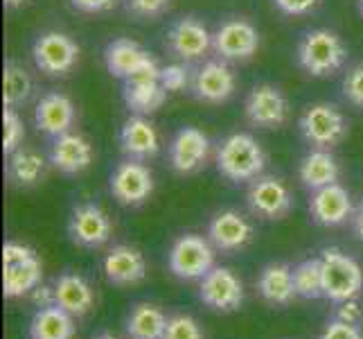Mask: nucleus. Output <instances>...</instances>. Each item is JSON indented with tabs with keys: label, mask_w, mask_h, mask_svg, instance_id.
Instances as JSON below:
<instances>
[{
	"label": "nucleus",
	"mask_w": 363,
	"mask_h": 339,
	"mask_svg": "<svg viewBox=\"0 0 363 339\" xmlns=\"http://www.w3.org/2000/svg\"><path fill=\"white\" fill-rule=\"evenodd\" d=\"M347 48L334 30L316 28L300 36L296 61L311 77H332L345 66Z\"/></svg>",
	"instance_id": "f03ea898"
},
{
	"label": "nucleus",
	"mask_w": 363,
	"mask_h": 339,
	"mask_svg": "<svg viewBox=\"0 0 363 339\" xmlns=\"http://www.w3.org/2000/svg\"><path fill=\"white\" fill-rule=\"evenodd\" d=\"M350 224H352V231L357 235V240L363 242V202L357 204L354 215H352V220H350Z\"/></svg>",
	"instance_id": "37998d69"
},
{
	"label": "nucleus",
	"mask_w": 363,
	"mask_h": 339,
	"mask_svg": "<svg viewBox=\"0 0 363 339\" xmlns=\"http://www.w3.org/2000/svg\"><path fill=\"white\" fill-rule=\"evenodd\" d=\"M79 43L59 30L41 32L32 43L34 66L48 77H68L79 61Z\"/></svg>",
	"instance_id": "1a4fd4ad"
},
{
	"label": "nucleus",
	"mask_w": 363,
	"mask_h": 339,
	"mask_svg": "<svg viewBox=\"0 0 363 339\" xmlns=\"http://www.w3.org/2000/svg\"><path fill=\"white\" fill-rule=\"evenodd\" d=\"M320 3L323 0H273V5L284 16H307L316 11Z\"/></svg>",
	"instance_id": "58836bf2"
},
{
	"label": "nucleus",
	"mask_w": 363,
	"mask_h": 339,
	"mask_svg": "<svg viewBox=\"0 0 363 339\" xmlns=\"http://www.w3.org/2000/svg\"><path fill=\"white\" fill-rule=\"evenodd\" d=\"M199 298L215 312H235L244 306V283L233 269L215 267L199 281Z\"/></svg>",
	"instance_id": "dca6fc26"
},
{
	"label": "nucleus",
	"mask_w": 363,
	"mask_h": 339,
	"mask_svg": "<svg viewBox=\"0 0 363 339\" xmlns=\"http://www.w3.org/2000/svg\"><path fill=\"white\" fill-rule=\"evenodd\" d=\"M50 158L39 154L36 149L18 147L16 152L7 154L5 174L11 185L16 188H34L39 185L48 174Z\"/></svg>",
	"instance_id": "bb28decb"
},
{
	"label": "nucleus",
	"mask_w": 363,
	"mask_h": 339,
	"mask_svg": "<svg viewBox=\"0 0 363 339\" xmlns=\"http://www.w3.org/2000/svg\"><path fill=\"white\" fill-rule=\"evenodd\" d=\"M294 285H296V294L300 298H307V301L325 298L320 256L298 262V265L294 267Z\"/></svg>",
	"instance_id": "2f4dec72"
},
{
	"label": "nucleus",
	"mask_w": 363,
	"mask_h": 339,
	"mask_svg": "<svg viewBox=\"0 0 363 339\" xmlns=\"http://www.w3.org/2000/svg\"><path fill=\"white\" fill-rule=\"evenodd\" d=\"M93 156L95 152H93L91 141L77 131H68V134L52 138V145H50V152H48L50 166L59 170L61 174H68V177H74V174H82L89 170Z\"/></svg>",
	"instance_id": "aec40b11"
},
{
	"label": "nucleus",
	"mask_w": 363,
	"mask_h": 339,
	"mask_svg": "<svg viewBox=\"0 0 363 339\" xmlns=\"http://www.w3.org/2000/svg\"><path fill=\"white\" fill-rule=\"evenodd\" d=\"M3 127H5L3 152H5V154H11V152H16L18 147H23V141H25V124H23L21 116L16 113V109L5 107V113H3Z\"/></svg>",
	"instance_id": "f704fd0d"
},
{
	"label": "nucleus",
	"mask_w": 363,
	"mask_h": 339,
	"mask_svg": "<svg viewBox=\"0 0 363 339\" xmlns=\"http://www.w3.org/2000/svg\"><path fill=\"white\" fill-rule=\"evenodd\" d=\"M341 91L350 104L363 109V64H354L352 68H347L341 82Z\"/></svg>",
	"instance_id": "c9c22d12"
},
{
	"label": "nucleus",
	"mask_w": 363,
	"mask_h": 339,
	"mask_svg": "<svg viewBox=\"0 0 363 339\" xmlns=\"http://www.w3.org/2000/svg\"><path fill=\"white\" fill-rule=\"evenodd\" d=\"M68 235L82 249H99L111 240L113 224L102 206L86 202L72 208L68 220Z\"/></svg>",
	"instance_id": "2eb2a0df"
},
{
	"label": "nucleus",
	"mask_w": 363,
	"mask_h": 339,
	"mask_svg": "<svg viewBox=\"0 0 363 339\" xmlns=\"http://www.w3.org/2000/svg\"><path fill=\"white\" fill-rule=\"evenodd\" d=\"M253 224L235 208L217 210L208 222V240L221 254H237L253 240Z\"/></svg>",
	"instance_id": "a211bd4d"
},
{
	"label": "nucleus",
	"mask_w": 363,
	"mask_h": 339,
	"mask_svg": "<svg viewBox=\"0 0 363 339\" xmlns=\"http://www.w3.org/2000/svg\"><path fill=\"white\" fill-rule=\"evenodd\" d=\"M318 339H363V333H361V325L330 319Z\"/></svg>",
	"instance_id": "4c0bfd02"
},
{
	"label": "nucleus",
	"mask_w": 363,
	"mask_h": 339,
	"mask_svg": "<svg viewBox=\"0 0 363 339\" xmlns=\"http://www.w3.org/2000/svg\"><path fill=\"white\" fill-rule=\"evenodd\" d=\"M352 195L341 183L325 185L320 190H314L309 195V215L318 226L325 229H336L352 220L354 215Z\"/></svg>",
	"instance_id": "6ab92c4d"
},
{
	"label": "nucleus",
	"mask_w": 363,
	"mask_h": 339,
	"mask_svg": "<svg viewBox=\"0 0 363 339\" xmlns=\"http://www.w3.org/2000/svg\"><path fill=\"white\" fill-rule=\"evenodd\" d=\"M192 95L203 104H223L237 91V75L228 61H203L192 75Z\"/></svg>",
	"instance_id": "4468645a"
},
{
	"label": "nucleus",
	"mask_w": 363,
	"mask_h": 339,
	"mask_svg": "<svg viewBox=\"0 0 363 339\" xmlns=\"http://www.w3.org/2000/svg\"><path fill=\"white\" fill-rule=\"evenodd\" d=\"M332 319H339V321H345V323L361 325L363 312H361V308L357 303V298L343 301V303H334V317Z\"/></svg>",
	"instance_id": "ea45409f"
},
{
	"label": "nucleus",
	"mask_w": 363,
	"mask_h": 339,
	"mask_svg": "<svg viewBox=\"0 0 363 339\" xmlns=\"http://www.w3.org/2000/svg\"><path fill=\"white\" fill-rule=\"evenodd\" d=\"M32 301L36 310L39 308H50V306H57L55 301V287H48V285H39L36 290L32 292Z\"/></svg>",
	"instance_id": "79ce46f5"
},
{
	"label": "nucleus",
	"mask_w": 363,
	"mask_h": 339,
	"mask_svg": "<svg viewBox=\"0 0 363 339\" xmlns=\"http://www.w3.org/2000/svg\"><path fill=\"white\" fill-rule=\"evenodd\" d=\"M34 82L28 68H23L18 61H7L3 70V102L9 109L23 107L32 97Z\"/></svg>",
	"instance_id": "7c9ffc66"
},
{
	"label": "nucleus",
	"mask_w": 363,
	"mask_h": 339,
	"mask_svg": "<svg viewBox=\"0 0 363 339\" xmlns=\"http://www.w3.org/2000/svg\"><path fill=\"white\" fill-rule=\"evenodd\" d=\"M246 120L259 129H280L289 120V99L275 84H257L244 99Z\"/></svg>",
	"instance_id": "f8f14e48"
},
{
	"label": "nucleus",
	"mask_w": 363,
	"mask_h": 339,
	"mask_svg": "<svg viewBox=\"0 0 363 339\" xmlns=\"http://www.w3.org/2000/svg\"><path fill=\"white\" fill-rule=\"evenodd\" d=\"M93 339H118L116 335H111V333H102V335H97V337H93Z\"/></svg>",
	"instance_id": "a18cd8bd"
},
{
	"label": "nucleus",
	"mask_w": 363,
	"mask_h": 339,
	"mask_svg": "<svg viewBox=\"0 0 363 339\" xmlns=\"http://www.w3.org/2000/svg\"><path fill=\"white\" fill-rule=\"evenodd\" d=\"M104 276L111 285L129 287L138 285L147 279V260L145 254L138 247L131 244H116L108 249L104 256Z\"/></svg>",
	"instance_id": "412c9836"
},
{
	"label": "nucleus",
	"mask_w": 363,
	"mask_h": 339,
	"mask_svg": "<svg viewBox=\"0 0 363 339\" xmlns=\"http://www.w3.org/2000/svg\"><path fill=\"white\" fill-rule=\"evenodd\" d=\"M246 204L257 220L278 222L294 210V195L284 179L275 174H262L248 183Z\"/></svg>",
	"instance_id": "9d476101"
},
{
	"label": "nucleus",
	"mask_w": 363,
	"mask_h": 339,
	"mask_svg": "<svg viewBox=\"0 0 363 339\" xmlns=\"http://www.w3.org/2000/svg\"><path fill=\"white\" fill-rule=\"evenodd\" d=\"M215 163L223 179L233 183H250L264 174L267 152L255 136L246 131H235L217 145Z\"/></svg>",
	"instance_id": "f257e3e1"
},
{
	"label": "nucleus",
	"mask_w": 363,
	"mask_h": 339,
	"mask_svg": "<svg viewBox=\"0 0 363 339\" xmlns=\"http://www.w3.org/2000/svg\"><path fill=\"white\" fill-rule=\"evenodd\" d=\"M43 262L36 251L23 242H5L3 247V294L21 298L41 285Z\"/></svg>",
	"instance_id": "7ed1b4c3"
},
{
	"label": "nucleus",
	"mask_w": 363,
	"mask_h": 339,
	"mask_svg": "<svg viewBox=\"0 0 363 339\" xmlns=\"http://www.w3.org/2000/svg\"><path fill=\"white\" fill-rule=\"evenodd\" d=\"M52 287H55L57 306H61L66 312H70L74 319L86 317L95 306L93 287L79 274H74V271L61 274Z\"/></svg>",
	"instance_id": "a878e982"
},
{
	"label": "nucleus",
	"mask_w": 363,
	"mask_h": 339,
	"mask_svg": "<svg viewBox=\"0 0 363 339\" xmlns=\"http://www.w3.org/2000/svg\"><path fill=\"white\" fill-rule=\"evenodd\" d=\"M325 298L332 303L357 298L363 290V269L359 262L339 247H328L320 254Z\"/></svg>",
	"instance_id": "20e7f679"
},
{
	"label": "nucleus",
	"mask_w": 363,
	"mask_h": 339,
	"mask_svg": "<svg viewBox=\"0 0 363 339\" xmlns=\"http://www.w3.org/2000/svg\"><path fill=\"white\" fill-rule=\"evenodd\" d=\"M120 149L127 158L135 161H149L158 156L160 152V136L156 124L149 120V116H135L124 120L120 129Z\"/></svg>",
	"instance_id": "4be33fe9"
},
{
	"label": "nucleus",
	"mask_w": 363,
	"mask_h": 339,
	"mask_svg": "<svg viewBox=\"0 0 363 339\" xmlns=\"http://www.w3.org/2000/svg\"><path fill=\"white\" fill-rule=\"evenodd\" d=\"M257 292L273 308H286L294 303L296 285H294V267L286 262H269L257 276Z\"/></svg>",
	"instance_id": "393cba45"
},
{
	"label": "nucleus",
	"mask_w": 363,
	"mask_h": 339,
	"mask_svg": "<svg viewBox=\"0 0 363 339\" xmlns=\"http://www.w3.org/2000/svg\"><path fill=\"white\" fill-rule=\"evenodd\" d=\"M259 50V32L253 23L242 16L221 21L212 32V53L228 64H246Z\"/></svg>",
	"instance_id": "0eeeda50"
},
{
	"label": "nucleus",
	"mask_w": 363,
	"mask_h": 339,
	"mask_svg": "<svg viewBox=\"0 0 363 339\" xmlns=\"http://www.w3.org/2000/svg\"><path fill=\"white\" fill-rule=\"evenodd\" d=\"M162 339H206L201 323L190 315H172Z\"/></svg>",
	"instance_id": "72a5a7b5"
},
{
	"label": "nucleus",
	"mask_w": 363,
	"mask_h": 339,
	"mask_svg": "<svg viewBox=\"0 0 363 339\" xmlns=\"http://www.w3.org/2000/svg\"><path fill=\"white\" fill-rule=\"evenodd\" d=\"M167 315L158 306L140 301L127 315V337L129 339H162L167 328Z\"/></svg>",
	"instance_id": "c756f323"
},
{
	"label": "nucleus",
	"mask_w": 363,
	"mask_h": 339,
	"mask_svg": "<svg viewBox=\"0 0 363 339\" xmlns=\"http://www.w3.org/2000/svg\"><path fill=\"white\" fill-rule=\"evenodd\" d=\"M104 64L113 77L129 80H160V64L152 53L133 39H113L104 48Z\"/></svg>",
	"instance_id": "423d86ee"
},
{
	"label": "nucleus",
	"mask_w": 363,
	"mask_h": 339,
	"mask_svg": "<svg viewBox=\"0 0 363 339\" xmlns=\"http://www.w3.org/2000/svg\"><path fill=\"white\" fill-rule=\"evenodd\" d=\"M74 118H77L74 102L66 93H59V91L45 93L34 109L36 129L43 131L50 138H57L61 134L72 131Z\"/></svg>",
	"instance_id": "5701e85b"
},
{
	"label": "nucleus",
	"mask_w": 363,
	"mask_h": 339,
	"mask_svg": "<svg viewBox=\"0 0 363 339\" xmlns=\"http://www.w3.org/2000/svg\"><path fill=\"white\" fill-rule=\"evenodd\" d=\"M154 174L145 161L124 158L113 168L108 179L111 195L122 206H143L154 195Z\"/></svg>",
	"instance_id": "9b49d317"
},
{
	"label": "nucleus",
	"mask_w": 363,
	"mask_h": 339,
	"mask_svg": "<svg viewBox=\"0 0 363 339\" xmlns=\"http://www.w3.org/2000/svg\"><path fill=\"white\" fill-rule=\"evenodd\" d=\"M210 138L196 127H181L172 136L167 147L169 166L177 174H194L208 166L210 158Z\"/></svg>",
	"instance_id": "f3484780"
},
{
	"label": "nucleus",
	"mask_w": 363,
	"mask_h": 339,
	"mask_svg": "<svg viewBox=\"0 0 363 339\" xmlns=\"http://www.w3.org/2000/svg\"><path fill=\"white\" fill-rule=\"evenodd\" d=\"M5 3V7H9V9H14V7H21L25 0H3Z\"/></svg>",
	"instance_id": "c03bdc74"
},
{
	"label": "nucleus",
	"mask_w": 363,
	"mask_h": 339,
	"mask_svg": "<svg viewBox=\"0 0 363 339\" xmlns=\"http://www.w3.org/2000/svg\"><path fill=\"white\" fill-rule=\"evenodd\" d=\"M215 247L203 235L196 233H183L174 240L167 265L169 271L181 281H201L215 265Z\"/></svg>",
	"instance_id": "6e6552de"
},
{
	"label": "nucleus",
	"mask_w": 363,
	"mask_h": 339,
	"mask_svg": "<svg viewBox=\"0 0 363 339\" xmlns=\"http://www.w3.org/2000/svg\"><path fill=\"white\" fill-rule=\"evenodd\" d=\"M298 129L309 147L334 149L347 136V118L332 102H314L300 113Z\"/></svg>",
	"instance_id": "39448f33"
},
{
	"label": "nucleus",
	"mask_w": 363,
	"mask_h": 339,
	"mask_svg": "<svg viewBox=\"0 0 363 339\" xmlns=\"http://www.w3.org/2000/svg\"><path fill=\"white\" fill-rule=\"evenodd\" d=\"M172 7V0H127V9L138 18H158Z\"/></svg>",
	"instance_id": "e433bc0d"
},
{
	"label": "nucleus",
	"mask_w": 363,
	"mask_h": 339,
	"mask_svg": "<svg viewBox=\"0 0 363 339\" xmlns=\"http://www.w3.org/2000/svg\"><path fill=\"white\" fill-rule=\"evenodd\" d=\"M167 95L169 93L162 89L160 80H129L122 89L124 104L135 116H152L165 104Z\"/></svg>",
	"instance_id": "cd10ccee"
},
{
	"label": "nucleus",
	"mask_w": 363,
	"mask_h": 339,
	"mask_svg": "<svg viewBox=\"0 0 363 339\" xmlns=\"http://www.w3.org/2000/svg\"><path fill=\"white\" fill-rule=\"evenodd\" d=\"M357 7H359V14L363 16V0H357Z\"/></svg>",
	"instance_id": "49530a36"
},
{
	"label": "nucleus",
	"mask_w": 363,
	"mask_h": 339,
	"mask_svg": "<svg viewBox=\"0 0 363 339\" xmlns=\"http://www.w3.org/2000/svg\"><path fill=\"white\" fill-rule=\"evenodd\" d=\"M192 75L194 70H190L185 61H174L160 68V84L167 93H183L192 86Z\"/></svg>",
	"instance_id": "473e14b6"
},
{
	"label": "nucleus",
	"mask_w": 363,
	"mask_h": 339,
	"mask_svg": "<svg viewBox=\"0 0 363 339\" xmlns=\"http://www.w3.org/2000/svg\"><path fill=\"white\" fill-rule=\"evenodd\" d=\"M339 177H341V166L332 154V149L311 147L298 163V179L309 193L320 190L325 185L339 183Z\"/></svg>",
	"instance_id": "b1692460"
},
{
	"label": "nucleus",
	"mask_w": 363,
	"mask_h": 339,
	"mask_svg": "<svg viewBox=\"0 0 363 339\" xmlns=\"http://www.w3.org/2000/svg\"><path fill=\"white\" fill-rule=\"evenodd\" d=\"M70 5L84 14H104L118 5V0H70Z\"/></svg>",
	"instance_id": "a19ab883"
},
{
	"label": "nucleus",
	"mask_w": 363,
	"mask_h": 339,
	"mask_svg": "<svg viewBox=\"0 0 363 339\" xmlns=\"http://www.w3.org/2000/svg\"><path fill=\"white\" fill-rule=\"evenodd\" d=\"M167 48L179 61L194 64V61L206 59L212 50V32L196 16H183L169 25Z\"/></svg>",
	"instance_id": "ddd939ff"
},
{
	"label": "nucleus",
	"mask_w": 363,
	"mask_h": 339,
	"mask_svg": "<svg viewBox=\"0 0 363 339\" xmlns=\"http://www.w3.org/2000/svg\"><path fill=\"white\" fill-rule=\"evenodd\" d=\"M77 325L74 317L61 306L39 308L30 321V339H72Z\"/></svg>",
	"instance_id": "c85d7f7f"
}]
</instances>
